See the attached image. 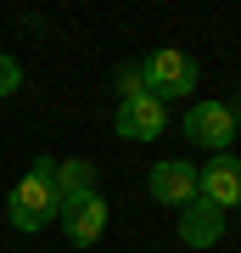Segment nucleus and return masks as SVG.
<instances>
[{
    "mask_svg": "<svg viewBox=\"0 0 241 253\" xmlns=\"http://www.w3.org/2000/svg\"><path fill=\"white\" fill-rule=\"evenodd\" d=\"M56 203H79V197H90L96 191V163L90 158H68V163H56Z\"/></svg>",
    "mask_w": 241,
    "mask_h": 253,
    "instance_id": "obj_9",
    "label": "nucleus"
},
{
    "mask_svg": "<svg viewBox=\"0 0 241 253\" xmlns=\"http://www.w3.org/2000/svg\"><path fill=\"white\" fill-rule=\"evenodd\" d=\"M51 174H56V163H51V158H34V169L11 186V197H6L11 231H45L56 214H62V203H56V180H51Z\"/></svg>",
    "mask_w": 241,
    "mask_h": 253,
    "instance_id": "obj_1",
    "label": "nucleus"
},
{
    "mask_svg": "<svg viewBox=\"0 0 241 253\" xmlns=\"http://www.w3.org/2000/svg\"><path fill=\"white\" fill-rule=\"evenodd\" d=\"M56 225H62V236L73 248H96L101 236H107V197L90 191V197H79V203H62Z\"/></svg>",
    "mask_w": 241,
    "mask_h": 253,
    "instance_id": "obj_4",
    "label": "nucleus"
},
{
    "mask_svg": "<svg viewBox=\"0 0 241 253\" xmlns=\"http://www.w3.org/2000/svg\"><path fill=\"white\" fill-rule=\"evenodd\" d=\"M146 191H152L157 203H169V208H185V203H197V163H185V158H163L146 169Z\"/></svg>",
    "mask_w": 241,
    "mask_h": 253,
    "instance_id": "obj_6",
    "label": "nucleus"
},
{
    "mask_svg": "<svg viewBox=\"0 0 241 253\" xmlns=\"http://www.w3.org/2000/svg\"><path fill=\"white\" fill-rule=\"evenodd\" d=\"M230 118H236V129H241V90H236V101H230Z\"/></svg>",
    "mask_w": 241,
    "mask_h": 253,
    "instance_id": "obj_12",
    "label": "nucleus"
},
{
    "mask_svg": "<svg viewBox=\"0 0 241 253\" xmlns=\"http://www.w3.org/2000/svg\"><path fill=\"white\" fill-rule=\"evenodd\" d=\"M118 96H124V101L146 96V84H140V62H124V68H118Z\"/></svg>",
    "mask_w": 241,
    "mask_h": 253,
    "instance_id": "obj_10",
    "label": "nucleus"
},
{
    "mask_svg": "<svg viewBox=\"0 0 241 253\" xmlns=\"http://www.w3.org/2000/svg\"><path fill=\"white\" fill-rule=\"evenodd\" d=\"M140 84H146V96H157L163 107H169V101L197 90V62L179 45H157V51H146V62H140Z\"/></svg>",
    "mask_w": 241,
    "mask_h": 253,
    "instance_id": "obj_2",
    "label": "nucleus"
},
{
    "mask_svg": "<svg viewBox=\"0 0 241 253\" xmlns=\"http://www.w3.org/2000/svg\"><path fill=\"white\" fill-rule=\"evenodd\" d=\"M118 141H157L169 135V107L157 96H135V101H118V118H112Z\"/></svg>",
    "mask_w": 241,
    "mask_h": 253,
    "instance_id": "obj_5",
    "label": "nucleus"
},
{
    "mask_svg": "<svg viewBox=\"0 0 241 253\" xmlns=\"http://www.w3.org/2000/svg\"><path fill=\"white\" fill-rule=\"evenodd\" d=\"M17 90H23V68H17V56L0 51V96H17Z\"/></svg>",
    "mask_w": 241,
    "mask_h": 253,
    "instance_id": "obj_11",
    "label": "nucleus"
},
{
    "mask_svg": "<svg viewBox=\"0 0 241 253\" xmlns=\"http://www.w3.org/2000/svg\"><path fill=\"white\" fill-rule=\"evenodd\" d=\"M197 197L213 203L219 214L224 208H241V158L236 152H219L207 169H197Z\"/></svg>",
    "mask_w": 241,
    "mask_h": 253,
    "instance_id": "obj_7",
    "label": "nucleus"
},
{
    "mask_svg": "<svg viewBox=\"0 0 241 253\" xmlns=\"http://www.w3.org/2000/svg\"><path fill=\"white\" fill-rule=\"evenodd\" d=\"M185 135L207 146V152H230V141L241 135L236 129V118H230V101H191V113H185Z\"/></svg>",
    "mask_w": 241,
    "mask_h": 253,
    "instance_id": "obj_3",
    "label": "nucleus"
},
{
    "mask_svg": "<svg viewBox=\"0 0 241 253\" xmlns=\"http://www.w3.org/2000/svg\"><path fill=\"white\" fill-rule=\"evenodd\" d=\"M219 236H224V214H219L213 203L197 197V203L179 208V242H185V248H213Z\"/></svg>",
    "mask_w": 241,
    "mask_h": 253,
    "instance_id": "obj_8",
    "label": "nucleus"
}]
</instances>
